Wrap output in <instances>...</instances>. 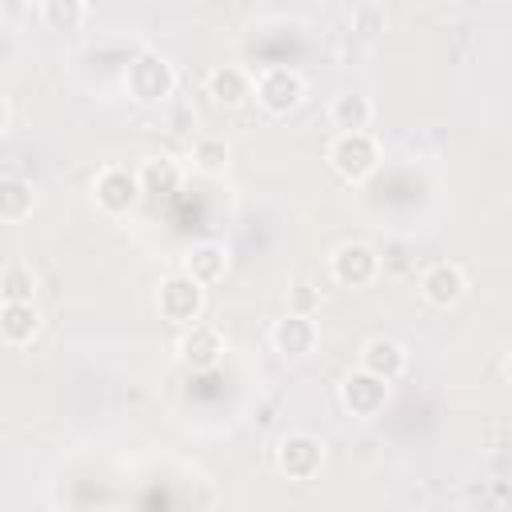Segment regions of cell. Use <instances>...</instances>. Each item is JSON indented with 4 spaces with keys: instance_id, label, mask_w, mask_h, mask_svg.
Returning <instances> with one entry per match:
<instances>
[{
    "instance_id": "5bb4252c",
    "label": "cell",
    "mask_w": 512,
    "mask_h": 512,
    "mask_svg": "<svg viewBox=\"0 0 512 512\" xmlns=\"http://www.w3.org/2000/svg\"><path fill=\"white\" fill-rule=\"evenodd\" d=\"M184 272L196 280V284H216V280H224V272H228V248L220 244V240H200V244H192L188 248V256H184Z\"/></svg>"
},
{
    "instance_id": "3957f363",
    "label": "cell",
    "mask_w": 512,
    "mask_h": 512,
    "mask_svg": "<svg viewBox=\"0 0 512 512\" xmlns=\"http://www.w3.org/2000/svg\"><path fill=\"white\" fill-rule=\"evenodd\" d=\"M156 312H160L168 324H180V328L200 324V312H204V284H196L188 272H168V276L156 284Z\"/></svg>"
},
{
    "instance_id": "2e32d148",
    "label": "cell",
    "mask_w": 512,
    "mask_h": 512,
    "mask_svg": "<svg viewBox=\"0 0 512 512\" xmlns=\"http://www.w3.org/2000/svg\"><path fill=\"white\" fill-rule=\"evenodd\" d=\"M328 120L340 132H368V124H372V100L364 92H340L328 104Z\"/></svg>"
},
{
    "instance_id": "ffe728a7",
    "label": "cell",
    "mask_w": 512,
    "mask_h": 512,
    "mask_svg": "<svg viewBox=\"0 0 512 512\" xmlns=\"http://www.w3.org/2000/svg\"><path fill=\"white\" fill-rule=\"evenodd\" d=\"M0 296H4V304H36V272L28 264H20V260L4 264Z\"/></svg>"
},
{
    "instance_id": "ba28073f",
    "label": "cell",
    "mask_w": 512,
    "mask_h": 512,
    "mask_svg": "<svg viewBox=\"0 0 512 512\" xmlns=\"http://www.w3.org/2000/svg\"><path fill=\"white\" fill-rule=\"evenodd\" d=\"M388 392H392V384L380 380V376H372V372H364V368H352V372L340 380V404H344L356 420L380 416L384 404H388Z\"/></svg>"
},
{
    "instance_id": "9c48e42d",
    "label": "cell",
    "mask_w": 512,
    "mask_h": 512,
    "mask_svg": "<svg viewBox=\"0 0 512 512\" xmlns=\"http://www.w3.org/2000/svg\"><path fill=\"white\" fill-rule=\"evenodd\" d=\"M176 356H180V364L192 368V372L216 368L220 356H224V336H220V328H212V324L180 328V336H176Z\"/></svg>"
},
{
    "instance_id": "e0dca14e",
    "label": "cell",
    "mask_w": 512,
    "mask_h": 512,
    "mask_svg": "<svg viewBox=\"0 0 512 512\" xmlns=\"http://www.w3.org/2000/svg\"><path fill=\"white\" fill-rule=\"evenodd\" d=\"M136 180H140L144 196H168L180 188V164L172 156H148V160H140Z\"/></svg>"
},
{
    "instance_id": "ac0fdd59",
    "label": "cell",
    "mask_w": 512,
    "mask_h": 512,
    "mask_svg": "<svg viewBox=\"0 0 512 512\" xmlns=\"http://www.w3.org/2000/svg\"><path fill=\"white\" fill-rule=\"evenodd\" d=\"M32 204H36V192L24 176H0V220L16 224L32 216Z\"/></svg>"
},
{
    "instance_id": "8992f818",
    "label": "cell",
    "mask_w": 512,
    "mask_h": 512,
    "mask_svg": "<svg viewBox=\"0 0 512 512\" xmlns=\"http://www.w3.org/2000/svg\"><path fill=\"white\" fill-rule=\"evenodd\" d=\"M272 456H276V468L288 480H312L324 468V440L312 436V432H284L276 440V452Z\"/></svg>"
},
{
    "instance_id": "277c9868",
    "label": "cell",
    "mask_w": 512,
    "mask_h": 512,
    "mask_svg": "<svg viewBox=\"0 0 512 512\" xmlns=\"http://www.w3.org/2000/svg\"><path fill=\"white\" fill-rule=\"evenodd\" d=\"M304 92H308L304 76L296 68H288V64H272V68H264L256 76V104L264 112H272V116L296 112L304 104Z\"/></svg>"
},
{
    "instance_id": "52a82bcc",
    "label": "cell",
    "mask_w": 512,
    "mask_h": 512,
    "mask_svg": "<svg viewBox=\"0 0 512 512\" xmlns=\"http://www.w3.org/2000/svg\"><path fill=\"white\" fill-rule=\"evenodd\" d=\"M328 272H332V280H336L340 288H364V284L376 280L380 256H376L368 244H360V240H344V244L332 248Z\"/></svg>"
},
{
    "instance_id": "603a6c76",
    "label": "cell",
    "mask_w": 512,
    "mask_h": 512,
    "mask_svg": "<svg viewBox=\"0 0 512 512\" xmlns=\"http://www.w3.org/2000/svg\"><path fill=\"white\" fill-rule=\"evenodd\" d=\"M504 372H508V380H512V352L504 356Z\"/></svg>"
},
{
    "instance_id": "6da1fadb",
    "label": "cell",
    "mask_w": 512,
    "mask_h": 512,
    "mask_svg": "<svg viewBox=\"0 0 512 512\" xmlns=\"http://www.w3.org/2000/svg\"><path fill=\"white\" fill-rule=\"evenodd\" d=\"M124 88H128V96L136 104H164L172 96V88H176V68H172V60L164 52L140 48L124 68Z\"/></svg>"
},
{
    "instance_id": "9a60e30c",
    "label": "cell",
    "mask_w": 512,
    "mask_h": 512,
    "mask_svg": "<svg viewBox=\"0 0 512 512\" xmlns=\"http://www.w3.org/2000/svg\"><path fill=\"white\" fill-rule=\"evenodd\" d=\"M36 332H40V312H36V304H0V336H4L8 348L32 344Z\"/></svg>"
},
{
    "instance_id": "5b68a950",
    "label": "cell",
    "mask_w": 512,
    "mask_h": 512,
    "mask_svg": "<svg viewBox=\"0 0 512 512\" xmlns=\"http://www.w3.org/2000/svg\"><path fill=\"white\" fill-rule=\"evenodd\" d=\"M92 196H96V208H100V212H108V216H128V212L140 204L144 188H140V180H136L132 168H124V164H108V168L96 172V180H92Z\"/></svg>"
},
{
    "instance_id": "44dd1931",
    "label": "cell",
    "mask_w": 512,
    "mask_h": 512,
    "mask_svg": "<svg viewBox=\"0 0 512 512\" xmlns=\"http://www.w3.org/2000/svg\"><path fill=\"white\" fill-rule=\"evenodd\" d=\"M228 156H232L228 140H220V136H200L192 144V168L204 172V176H220L228 168Z\"/></svg>"
},
{
    "instance_id": "8fae6325",
    "label": "cell",
    "mask_w": 512,
    "mask_h": 512,
    "mask_svg": "<svg viewBox=\"0 0 512 512\" xmlns=\"http://www.w3.org/2000/svg\"><path fill=\"white\" fill-rule=\"evenodd\" d=\"M360 368L392 384V380L404 376V368H408V352H404V344L392 340V336H368V340L360 344Z\"/></svg>"
},
{
    "instance_id": "7a4b0ae2",
    "label": "cell",
    "mask_w": 512,
    "mask_h": 512,
    "mask_svg": "<svg viewBox=\"0 0 512 512\" xmlns=\"http://www.w3.org/2000/svg\"><path fill=\"white\" fill-rule=\"evenodd\" d=\"M328 164L340 180L360 184L380 168V144L372 132H336L328 144Z\"/></svg>"
},
{
    "instance_id": "7c38bea8",
    "label": "cell",
    "mask_w": 512,
    "mask_h": 512,
    "mask_svg": "<svg viewBox=\"0 0 512 512\" xmlns=\"http://www.w3.org/2000/svg\"><path fill=\"white\" fill-rule=\"evenodd\" d=\"M204 88H208V96H212L220 108H240L248 96H256V80H252V72L240 68V64H216V68L208 72Z\"/></svg>"
},
{
    "instance_id": "7402d4cb",
    "label": "cell",
    "mask_w": 512,
    "mask_h": 512,
    "mask_svg": "<svg viewBox=\"0 0 512 512\" xmlns=\"http://www.w3.org/2000/svg\"><path fill=\"white\" fill-rule=\"evenodd\" d=\"M348 24H352V32H360V36H376V32L388 28V12H384V4L364 0V4H356V8L348 12Z\"/></svg>"
},
{
    "instance_id": "d6986e66",
    "label": "cell",
    "mask_w": 512,
    "mask_h": 512,
    "mask_svg": "<svg viewBox=\"0 0 512 512\" xmlns=\"http://www.w3.org/2000/svg\"><path fill=\"white\" fill-rule=\"evenodd\" d=\"M36 16H40V24L48 32H76L84 24V16H88V4L84 0H44L36 8Z\"/></svg>"
},
{
    "instance_id": "30bf717a",
    "label": "cell",
    "mask_w": 512,
    "mask_h": 512,
    "mask_svg": "<svg viewBox=\"0 0 512 512\" xmlns=\"http://www.w3.org/2000/svg\"><path fill=\"white\" fill-rule=\"evenodd\" d=\"M464 292H468V276H464V268L452 264V260H436V264H428V268L420 272V296H424L432 308H452V304L464 300Z\"/></svg>"
},
{
    "instance_id": "cb8c5ba5",
    "label": "cell",
    "mask_w": 512,
    "mask_h": 512,
    "mask_svg": "<svg viewBox=\"0 0 512 512\" xmlns=\"http://www.w3.org/2000/svg\"><path fill=\"white\" fill-rule=\"evenodd\" d=\"M108 512H120V508H108Z\"/></svg>"
},
{
    "instance_id": "4fadbf2b",
    "label": "cell",
    "mask_w": 512,
    "mask_h": 512,
    "mask_svg": "<svg viewBox=\"0 0 512 512\" xmlns=\"http://www.w3.org/2000/svg\"><path fill=\"white\" fill-rule=\"evenodd\" d=\"M272 348L288 360H304L316 348V320L308 312H288L272 324Z\"/></svg>"
}]
</instances>
